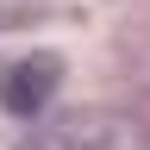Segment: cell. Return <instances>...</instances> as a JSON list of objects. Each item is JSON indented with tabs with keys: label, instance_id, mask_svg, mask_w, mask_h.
Wrapping results in <instances>:
<instances>
[{
	"label": "cell",
	"instance_id": "6da1fadb",
	"mask_svg": "<svg viewBox=\"0 0 150 150\" xmlns=\"http://www.w3.org/2000/svg\"><path fill=\"white\" fill-rule=\"evenodd\" d=\"M31 150H144V131L125 119V112L106 106H75L56 125H44L31 138Z\"/></svg>",
	"mask_w": 150,
	"mask_h": 150
},
{
	"label": "cell",
	"instance_id": "7a4b0ae2",
	"mask_svg": "<svg viewBox=\"0 0 150 150\" xmlns=\"http://www.w3.org/2000/svg\"><path fill=\"white\" fill-rule=\"evenodd\" d=\"M56 88H63V56L56 50H25V56H0V106L13 119H38Z\"/></svg>",
	"mask_w": 150,
	"mask_h": 150
}]
</instances>
